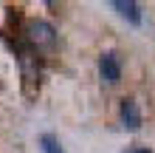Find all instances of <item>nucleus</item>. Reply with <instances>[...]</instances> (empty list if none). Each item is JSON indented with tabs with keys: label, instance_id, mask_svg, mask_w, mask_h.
<instances>
[{
	"label": "nucleus",
	"instance_id": "nucleus-1",
	"mask_svg": "<svg viewBox=\"0 0 155 153\" xmlns=\"http://www.w3.org/2000/svg\"><path fill=\"white\" fill-rule=\"evenodd\" d=\"M23 37L28 40L31 48H54L57 46V29L48 23V20H28V26H25Z\"/></svg>",
	"mask_w": 155,
	"mask_h": 153
},
{
	"label": "nucleus",
	"instance_id": "nucleus-2",
	"mask_svg": "<svg viewBox=\"0 0 155 153\" xmlns=\"http://www.w3.org/2000/svg\"><path fill=\"white\" fill-rule=\"evenodd\" d=\"M99 77L107 85H118L121 82V57L116 51H104L99 57Z\"/></svg>",
	"mask_w": 155,
	"mask_h": 153
},
{
	"label": "nucleus",
	"instance_id": "nucleus-3",
	"mask_svg": "<svg viewBox=\"0 0 155 153\" xmlns=\"http://www.w3.org/2000/svg\"><path fill=\"white\" fill-rule=\"evenodd\" d=\"M118 116H121V125L127 130H138L141 128V108H138V102L135 99H130V96H124L121 99V108H118Z\"/></svg>",
	"mask_w": 155,
	"mask_h": 153
},
{
	"label": "nucleus",
	"instance_id": "nucleus-4",
	"mask_svg": "<svg viewBox=\"0 0 155 153\" xmlns=\"http://www.w3.org/2000/svg\"><path fill=\"white\" fill-rule=\"evenodd\" d=\"M110 6H113L116 12L121 14V17H124L127 23H130V26H141V23H144V14H141V6L135 3V0H113Z\"/></svg>",
	"mask_w": 155,
	"mask_h": 153
},
{
	"label": "nucleus",
	"instance_id": "nucleus-5",
	"mask_svg": "<svg viewBox=\"0 0 155 153\" xmlns=\"http://www.w3.org/2000/svg\"><path fill=\"white\" fill-rule=\"evenodd\" d=\"M40 145H42V153H65L59 145V139L54 136V133H42L40 136Z\"/></svg>",
	"mask_w": 155,
	"mask_h": 153
},
{
	"label": "nucleus",
	"instance_id": "nucleus-6",
	"mask_svg": "<svg viewBox=\"0 0 155 153\" xmlns=\"http://www.w3.org/2000/svg\"><path fill=\"white\" fill-rule=\"evenodd\" d=\"M121 153H152L150 148H144V145H130L127 150H121Z\"/></svg>",
	"mask_w": 155,
	"mask_h": 153
}]
</instances>
